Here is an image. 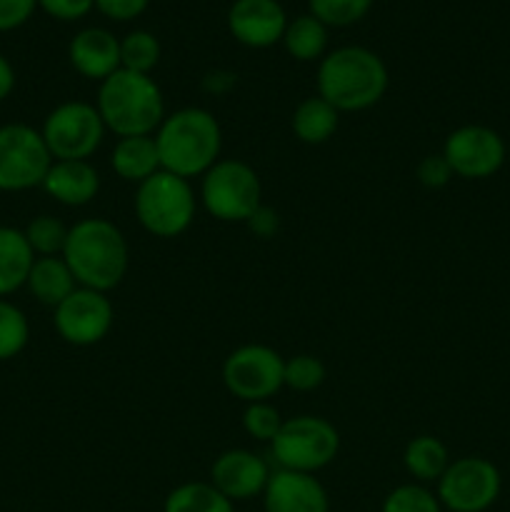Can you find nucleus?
I'll return each instance as SVG.
<instances>
[{"label":"nucleus","instance_id":"obj_1","mask_svg":"<svg viewBox=\"0 0 510 512\" xmlns=\"http://www.w3.org/2000/svg\"><path fill=\"white\" fill-rule=\"evenodd\" d=\"M63 260L80 288L108 293L128 273V240L110 220L85 218L68 230Z\"/></svg>","mask_w":510,"mask_h":512},{"label":"nucleus","instance_id":"obj_2","mask_svg":"<svg viewBox=\"0 0 510 512\" xmlns=\"http://www.w3.org/2000/svg\"><path fill=\"white\" fill-rule=\"evenodd\" d=\"M388 90L383 58L363 45H343L320 60L318 95L338 113H358L378 103Z\"/></svg>","mask_w":510,"mask_h":512},{"label":"nucleus","instance_id":"obj_3","mask_svg":"<svg viewBox=\"0 0 510 512\" xmlns=\"http://www.w3.org/2000/svg\"><path fill=\"white\" fill-rule=\"evenodd\" d=\"M160 168L190 180L205 175L218 163L223 148V130L205 108H180L165 115L155 130Z\"/></svg>","mask_w":510,"mask_h":512},{"label":"nucleus","instance_id":"obj_4","mask_svg":"<svg viewBox=\"0 0 510 512\" xmlns=\"http://www.w3.org/2000/svg\"><path fill=\"white\" fill-rule=\"evenodd\" d=\"M98 108L105 130L118 138L153 135L165 120V103L158 83L150 75L133 70H115L100 83Z\"/></svg>","mask_w":510,"mask_h":512},{"label":"nucleus","instance_id":"obj_5","mask_svg":"<svg viewBox=\"0 0 510 512\" xmlns=\"http://www.w3.org/2000/svg\"><path fill=\"white\" fill-rule=\"evenodd\" d=\"M135 218L155 238H178L195 218V193L190 180L158 170L135 190Z\"/></svg>","mask_w":510,"mask_h":512},{"label":"nucleus","instance_id":"obj_6","mask_svg":"<svg viewBox=\"0 0 510 512\" xmlns=\"http://www.w3.org/2000/svg\"><path fill=\"white\" fill-rule=\"evenodd\" d=\"M340 450V435L330 420L318 415H298L283 420V428L270 440V453L280 470L293 473H318L335 460Z\"/></svg>","mask_w":510,"mask_h":512},{"label":"nucleus","instance_id":"obj_7","mask_svg":"<svg viewBox=\"0 0 510 512\" xmlns=\"http://www.w3.org/2000/svg\"><path fill=\"white\" fill-rule=\"evenodd\" d=\"M260 178L243 160H218L200 185V200L213 218L223 223H248L260 208Z\"/></svg>","mask_w":510,"mask_h":512},{"label":"nucleus","instance_id":"obj_8","mask_svg":"<svg viewBox=\"0 0 510 512\" xmlns=\"http://www.w3.org/2000/svg\"><path fill=\"white\" fill-rule=\"evenodd\" d=\"M53 160H88L105 138V123L98 108L70 100L53 108L40 128Z\"/></svg>","mask_w":510,"mask_h":512},{"label":"nucleus","instance_id":"obj_9","mask_svg":"<svg viewBox=\"0 0 510 512\" xmlns=\"http://www.w3.org/2000/svg\"><path fill=\"white\" fill-rule=\"evenodd\" d=\"M53 165L48 145L40 130L25 123H10L0 128V190L23 193L43 185Z\"/></svg>","mask_w":510,"mask_h":512},{"label":"nucleus","instance_id":"obj_10","mask_svg":"<svg viewBox=\"0 0 510 512\" xmlns=\"http://www.w3.org/2000/svg\"><path fill=\"white\" fill-rule=\"evenodd\" d=\"M285 360L268 345L235 348L223 363V383L243 403H265L285 385Z\"/></svg>","mask_w":510,"mask_h":512},{"label":"nucleus","instance_id":"obj_11","mask_svg":"<svg viewBox=\"0 0 510 512\" xmlns=\"http://www.w3.org/2000/svg\"><path fill=\"white\" fill-rule=\"evenodd\" d=\"M500 495V473L485 458H460L438 480V500L450 512H485Z\"/></svg>","mask_w":510,"mask_h":512},{"label":"nucleus","instance_id":"obj_12","mask_svg":"<svg viewBox=\"0 0 510 512\" xmlns=\"http://www.w3.org/2000/svg\"><path fill=\"white\" fill-rule=\"evenodd\" d=\"M113 303L105 293L90 288H75L63 303L55 308V330L65 343L75 348H88L100 343L113 328Z\"/></svg>","mask_w":510,"mask_h":512},{"label":"nucleus","instance_id":"obj_13","mask_svg":"<svg viewBox=\"0 0 510 512\" xmlns=\"http://www.w3.org/2000/svg\"><path fill=\"white\" fill-rule=\"evenodd\" d=\"M443 158L448 160L453 175L460 178H490L503 165L505 145L503 138L485 125H463L448 135Z\"/></svg>","mask_w":510,"mask_h":512},{"label":"nucleus","instance_id":"obj_14","mask_svg":"<svg viewBox=\"0 0 510 512\" xmlns=\"http://www.w3.org/2000/svg\"><path fill=\"white\" fill-rule=\"evenodd\" d=\"M288 15L278 0H235L228 10V30L240 45L270 48L283 40Z\"/></svg>","mask_w":510,"mask_h":512},{"label":"nucleus","instance_id":"obj_15","mask_svg":"<svg viewBox=\"0 0 510 512\" xmlns=\"http://www.w3.org/2000/svg\"><path fill=\"white\" fill-rule=\"evenodd\" d=\"M270 480L268 463L250 450L235 448L218 455L210 468V483L228 500H248L263 493Z\"/></svg>","mask_w":510,"mask_h":512},{"label":"nucleus","instance_id":"obj_16","mask_svg":"<svg viewBox=\"0 0 510 512\" xmlns=\"http://www.w3.org/2000/svg\"><path fill=\"white\" fill-rule=\"evenodd\" d=\"M263 495L265 512H330L328 493L310 473L275 470Z\"/></svg>","mask_w":510,"mask_h":512},{"label":"nucleus","instance_id":"obj_17","mask_svg":"<svg viewBox=\"0 0 510 512\" xmlns=\"http://www.w3.org/2000/svg\"><path fill=\"white\" fill-rule=\"evenodd\" d=\"M68 58L83 78L103 83L120 70V40L105 28H85L70 40Z\"/></svg>","mask_w":510,"mask_h":512},{"label":"nucleus","instance_id":"obj_18","mask_svg":"<svg viewBox=\"0 0 510 512\" xmlns=\"http://www.w3.org/2000/svg\"><path fill=\"white\" fill-rule=\"evenodd\" d=\"M40 188L68 208H83L98 195L100 175L90 160H53Z\"/></svg>","mask_w":510,"mask_h":512},{"label":"nucleus","instance_id":"obj_19","mask_svg":"<svg viewBox=\"0 0 510 512\" xmlns=\"http://www.w3.org/2000/svg\"><path fill=\"white\" fill-rule=\"evenodd\" d=\"M110 165L115 173L128 183H143L160 168L158 145L155 135H133V138H120L110 153Z\"/></svg>","mask_w":510,"mask_h":512},{"label":"nucleus","instance_id":"obj_20","mask_svg":"<svg viewBox=\"0 0 510 512\" xmlns=\"http://www.w3.org/2000/svg\"><path fill=\"white\" fill-rule=\"evenodd\" d=\"M28 290L35 295V300L48 308H58L75 288L73 273H70L68 263L63 255H53V258H35L33 268L28 273Z\"/></svg>","mask_w":510,"mask_h":512},{"label":"nucleus","instance_id":"obj_21","mask_svg":"<svg viewBox=\"0 0 510 512\" xmlns=\"http://www.w3.org/2000/svg\"><path fill=\"white\" fill-rule=\"evenodd\" d=\"M33 260L35 255L23 230L0 225V298L15 293L28 283Z\"/></svg>","mask_w":510,"mask_h":512},{"label":"nucleus","instance_id":"obj_22","mask_svg":"<svg viewBox=\"0 0 510 512\" xmlns=\"http://www.w3.org/2000/svg\"><path fill=\"white\" fill-rule=\"evenodd\" d=\"M338 118L340 113L328 100H323L320 95H313V98H305L295 108L293 133L300 143L320 145L333 138V133L338 130Z\"/></svg>","mask_w":510,"mask_h":512},{"label":"nucleus","instance_id":"obj_23","mask_svg":"<svg viewBox=\"0 0 510 512\" xmlns=\"http://www.w3.org/2000/svg\"><path fill=\"white\" fill-rule=\"evenodd\" d=\"M403 463L405 470L415 480H420V483H433V480L443 478V473L448 470V448L438 438H433V435H418L405 448Z\"/></svg>","mask_w":510,"mask_h":512},{"label":"nucleus","instance_id":"obj_24","mask_svg":"<svg viewBox=\"0 0 510 512\" xmlns=\"http://www.w3.org/2000/svg\"><path fill=\"white\" fill-rule=\"evenodd\" d=\"M283 45L290 58L310 63L315 58H323L325 48H328V28L310 13L300 15V18L290 20L285 28Z\"/></svg>","mask_w":510,"mask_h":512},{"label":"nucleus","instance_id":"obj_25","mask_svg":"<svg viewBox=\"0 0 510 512\" xmlns=\"http://www.w3.org/2000/svg\"><path fill=\"white\" fill-rule=\"evenodd\" d=\"M163 512H235L233 500L225 498L213 483L178 485L165 498Z\"/></svg>","mask_w":510,"mask_h":512},{"label":"nucleus","instance_id":"obj_26","mask_svg":"<svg viewBox=\"0 0 510 512\" xmlns=\"http://www.w3.org/2000/svg\"><path fill=\"white\" fill-rule=\"evenodd\" d=\"M160 63V43L148 30H133L120 40V68L150 75Z\"/></svg>","mask_w":510,"mask_h":512},{"label":"nucleus","instance_id":"obj_27","mask_svg":"<svg viewBox=\"0 0 510 512\" xmlns=\"http://www.w3.org/2000/svg\"><path fill=\"white\" fill-rule=\"evenodd\" d=\"M68 230L70 228H65L63 220L53 218V215H38V218L30 220L23 233L33 255H38V258H53V255H63Z\"/></svg>","mask_w":510,"mask_h":512},{"label":"nucleus","instance_id":"obj_28","mask_svg":"<svg viewBox=\"0 0 510 512\" xmlns=\"http://www.w3.org/2000/svg\"><path fill=\"white\" fill-rule=\"evenodd\" d=\"M28 338L30 325L23 310L10 300L0 298V363L23 353Z\"/></svg>","mask_w":510,"mask_h":512},{"label":"nucleus","instance_id":"obj_29","mask_svg":"<svg viewBox=\"0 0 510 512\" xmlns=\"http://www.w3.org/2000/svg\"><path fill=\"white\" fill-rule=\"evenodd\" d=\"M308 8L325 28H345L363 20L373 8V0H308Z\"/></svg>","mask_w":510,"mask_h":512},{"label":"nucleus","instance_id":"obj_30","mask_svg":"<svg viewBox=\"0 0 510 512\" xmlns=\"http://www.w3.org/2000/svg\"><path fill=\"white\" fill-rule=\"evenodd\" d=\"M440 508L443 505H440L438 495L415 483L390 490L383 503V512H440Z\"/></svg>","mask_w":510,"mask_h":512},{"label":"nucleus","instance_id":"obj_31","mask_svg":"<svg viewBox=\"0 0 510 512\" xmlns=\"http://www.w3.org/2000/svg\"><path fill=\"white\" fill-rule=\"evenodd\" d=\"M285 385L298 393H310V390L320 388L325 380V365L323 360L315 355H295V358L285 360Z\"/></svg>","mask_w":510,"mask_h":512},{"label":"nucleus","instance_id":"obj_32","mask_svg":"<svg viewBox=\"0 0 510 512\" xmlns=\"http://www.w3.org/2000/svg\"><path fill=\"white\" fill-rule=\"evenodd\" d=\"M243 428L250 438L270 443L278 435V430L283 428V418H280L278 408L270 405L268 400L265 403H248L243 413Z\"/></svg>","mask_w":510,"mask_h":512},{"label":"nucleus","instance_id":"obj_33","mask_svg":"<svg viewBox=\"0 0 510 512\" xmlns=\"http://www.w3.org/2000/svg\"><path fill=\"white\" fill-rule=\"evenodd\" d=\"M450 178H453V170H450L448 160L443 158V153L425 155V158L420 160V165H418L420 185L435 190V188H443V185H448Z\"/></svg>","mask_w":510,"mask_h":512},{"label":"nucleus","instance_id":"obj_34","mask_svg":"<svg viewBox=\"0 0 510 512\" xmlns=\"http://www.w3.org/2000/svg\"><path fill=\"white\" fill-rule=\"evenodd\" d=\"M35 8H38V0H0V33L28 23Z\"/></svg>","mask_w":510,"mask_h":512},{"label":"nucleus","instance_id":"obj_35","mask_svg":"<svg viewBox=\"0 0 510 512\" xmlns=\"http://www.w3.org/2000/svg\"><path fill=\"white\" fill-rule=\"evenodd\" d=\"M38 5L55 20H80L95 8V0H38Z\"/></svg>","mask_w":510,"mask_h":512},{"label":"nucleus","instance_id":"obj_36","mask_svg":"<svg viewBox=\"0 0 510 512\" xmlns=\"http://www.w3.org/2000/svg\"><path fill=\"white\" fill-rule=\"evenodd\" d=\"M148 5L150 0H95V8H98L105 18L118 20V23L138 18V15L145 13Z\"/></svg>","mask_w":510,"mask_h":512},{"label":"nucleus","instance_id":"obj_37","mask_svg":"<svg viewBox=\"0 0 510 512\" xmlns=\"http://www.w3.org/2000/svg\"><path fill=\"white\" fill-rule=\"evenodd\" d=\"M248 228L253 230L258 238H270V235L278 230V215H275V210L260 205V208L253 213V218L248 220Z\"/></svg>","mask_w":510,"mask_h":512},{"label":"nucleus","instance_id":"obj_38","mask_svg":"<svg viewBox=\"0 0 510 512\" xmlns=\"http://www.w3.org/2000/svg\"><path fill=\"white\" fill-rule=\"evenodd\" d=\"M15 88V70L5 55H0V103L13 93Z\"/></svg>","mask_w":510,"mask_h":512}]
</instances>
